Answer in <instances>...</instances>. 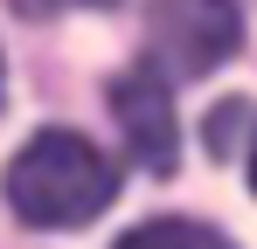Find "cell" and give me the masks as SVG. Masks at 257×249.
Segmentation results:
<instances>
[{
    "instance_id": "cell-7",
    "label": "cell",
    "mask_w": 257,
    "mask_h": 249,
    "mask_svg": "<svg viewBox=\"0 0 257 249\" xmlns=\"http://www.w3.org/2000/svg\"><path fill=\"white\" fill-rule=\"evenodd\" d=\"M0 97H7V62H0Z\"/></svg>"
},
{
    "instance_id": "cell-5",
    "label": "cell",
    "mask_w": 257,
    "mask_h": 249,
    "mask_svg": "<svg viewBox=\"0 0 257 249\" xmlns=\"http://www.w3.org/2000/svg\"><path fill=\"white\" fill-rule=\"evenodd\" d=\"M250 194H257V138H250Z\"/></svg>"
},
{
    "instance_id": "cell-1",
    "label": "cell",
    "mask_w": 257,
    "mask_h": 249,
    "mask_svg": "<svg viewBox=\"0 0 257 249\" xmlns=\"http://www.w3.org/2000/svg\"><path fill=\"white\" fill-rule=\"evenodd\" d=\"M0 194H7V208L28 228H84V222H97L111 208L118 173H111V160L84 132H35L14 152Z\"/></svg>"
},
{
    "instance_id": "cell-4",
    "label": "cell",
    "mask_w": 257,
    "mask_h": 249,
    "mask_svg": "<svg viewBox=\"0 0 257 249\" xmlns=\"http://www.w3.org/2000/svg\"><path fill=\"white\" fill-rule=\"evenodd\" d=\"M111 249H236L222 228H209V222H188V214H153V222H139V228H125Z\"/></svg>"
},
{
    "instance_id": "cell-2",
    "label": "cell",
    "mask_w": 257,
    "mask_h": 249,
    "mask_svg": "<svg viewBox=\"0 0 257 249\" xmlns=\"http://www.w3.org/2000/svg\"><path fill=\"white\" fill-rule=\"evenodd\" d=\"M243 48L236 0H153L146 7V62L160 76H209Z\"/></svg>"
},
{
    "instance_id": "cell-6",
    "label": "cell",
    "mask_w": 257,
    "mask_h": 249,
    "mask_svg": "<svg viewBox=\"0 0 257 249\" xmlns=\"http://www.w3.org/2000/svg\"><path fill=\"white\" fill-rule=\"evenodd\" d=\"M42 7H63V0H35V14H42Z\"/></svg>"
},
{
    "instance_id": "cell-3",
    "label": "cell",
    "mask_w": 257,
    "mask_h": 249,
    "mask_svg": "<svg viewBox=\"0 0 257 249\" xmlns=\"http://www.w3.org/2000/svg\"><path fill=\"white\" fill-rule=\"evenodd\" d=\"M104 104H111V118L125 132V152L146 173H160L167 180L174 166H181V124H174V83L153 70V62H132L118 76L104 83Z\"/></svg>"
}]
</instances>
